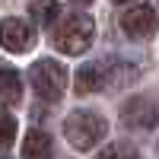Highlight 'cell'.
Returning a JSON list of instances; mask_svg holds the SVG:
<instances>
[{"label": "cell", "mask_w": 159, "mask_h": 159, "mask_svg": "<svg viewBox=\"0 0 159 159\" xmlns=\"http://www.w3.org/2000/svg\"><path fill=\"white\" fill-rule=\"evenodd\" d=\"M105 130H108L105 118L96 115V111H83V108L67 115V121H64V137H67V143L73 150H80V153L92 150L105 137Z\"/></svg>", "instance_id": "6da1fadb"}, {"label": "cell", "mask_w": 159, "mask_h": 159, "mask_svg": "<svg viewBox=\"0 0 159 159\" xmlns=\"http://www.w3.org/2000/svg\"><path fill=\"white\" fill-rule=\"evenodd\" d=\"M92 35H96V22L83 13H73L67 16L57 32H54V45L64 51V54H83V51L92 45Z\"/></svg>", "instance_id": "7a4b0ae2"}, {"label": "cell", "mask_w": 159, "mask_h": 159, "mask_svg": "<svg viewBox=\"0 0 159 159\" xmlns=\"http://www.w3.org/2000/svg\"><path fill=\"white\" fill-rule=\"evenodd\" d=\"M29 80H32V89L42 99H48V102H57L64 96V89H67V70H64V64L48 61V57L38 61L35 67H32Z\"/></svg>", "instance_id": "3957f363"}, {"label": "cell", "mask_w": 159, "mask_h": 159, "mask_svg": "<svg viewBox=\"0 0 159 159\" xmlns=\"http://www.w3.org/2000/svg\"><path fill=\"white\" fill-rule=\"evenodd\" d=\"M156 25H159L156 10H153V7H147V3L130 7V10H124V13H121V32H124L127 38H134V42H147V38H153Z\"/></svg>", "instance_id": "277c9868"}, {"label": "cell", "mask_w": 159, "mask_h": 159, "mask_svg": "<svg viewBox=\"0 0 159 159\" xmlns=\"http://www.w3.org/2000/svg\"><path fill=\"white\" fill-rule=\"evenodd\" d=\"M0 45L13 54H25L35 48V29L19 16H7L0 22Z\"/></svg>", "instance_id": "5b68a950"}, {"label": "cell", "mask_w": 159, "mask_h": 159, "mask_svg": "<svg viewBox=\"0 0 159 159\" xmlns=\"http://www.w3.org/2000/svg\"><path fill=\"white\" fill-rule=\"evenodd\" d=\"M121 118H124V124H127V127L150 130V127H156V121H159V108H156V102H153V99H147V96H134L130 102H124Z\"/></svg>", "instance_id": "8992f818"}, {"label": "cell", "mask_w": 159, "mask_h": 159, "mask_svg": "<svg viewBox=\"0 0 159 159\" xmlns=\"http://www.w3.org/2000/svg\"><path fill=\"white\" fill-rule=\"evenodd\" d=\"M105 86V67L102 64H86V67H80L76 73V92L80 96H92V92H102Z\"/></svg>", "instance_id": "52a82bcc"}, {"label": "cell", "mask_w": 159, "mask_h": 159, "mask_svg": "<svg viewBox=\"0 0 159 159\" xmlns=\"http://www.w3.org/2000/svg\"><path fill=\"white\" fill-rule=\"evenodd\" d=\"M22 159H51V137L45 130H29V134H25Z\"/></svg>", "instance_id": "ba28073f"}, {"label": "cell", "mask_w": 159, "mask_h": 159, "mask_svg": "<svg viewBox=\"0 0 159 159\" xmlns=\"http://www.w3.org/2000/svg\"><path fill=\"white\" fill-rule=\"evenodd\" d=\"M0 99L10 105H16L22 99V80L10 64H0Z\"/></svg>", "instance_id": "9c48e42d"}, {"label": "cell", "mask_w": 159, "mask_h": 159, "mask_svg": "<svg viewBox=\"0 0 159 159\" xmlns=\"http://www.w3.org/2000/svg\"><path fill=\"white\" fill-rule=\"evenodd\" d=\"M29 13L35 16L38 25H54L57 16H61V3L57 0H35V3L29 7Z\"/></svg>", "instance_id": "30bf717a"}, {"label": "cell", "mask_w": 159, "mask_h": 159, "mask_svg": "<svg viewBox=\"0 0 159 159\" xmlns=\"http://www.w3.org/2000/svg\"><path fill=\"white\" fill-rule=\"evenodd\" d=\"M96 159H140V156H137V150L130 143H108Z\"/></svg>", "instance_id": "8fae6325"}, {"label": "cell", "mask_w": 159, "mask_h": 159, "mask_svg": "<svg viewBox=\"0 0 159 159\" xmlns=\"http://www.w3.org/2000/svg\"><path fill=\"white\" fill-rule=\"evenodd\" d=\"M13 140H16V118L0 115V150H7Z\"/></svg>", "instance_id": "7c38bea8"}, {"label": "cell", "mask_w": 159, "mask_h": 159, "mask_svg": "<svg viewBox=\"0 0 159 159\" xmlns=\"http://www.w3.org/2000/svg\"><path fill=\"white\" fill-rule=\"evenodd\" d=\"M73 3H92V0H73Z\"/></svg>", "instance_id": "4fadbf2b"}, {"label": "cell", "mask_w": 159, "mask_h": 159, "mask_svg": "<svg viewBox=\"0 0 159 159\" xmlns=\"http://www.w3.org/2000/svg\"><path fill=\"white\" fill-rule=\"evenodd\" d=\"M115 3H124V0H115Z\"/></svg>", "instance_id": "5bb4252c"}]
</instances>
